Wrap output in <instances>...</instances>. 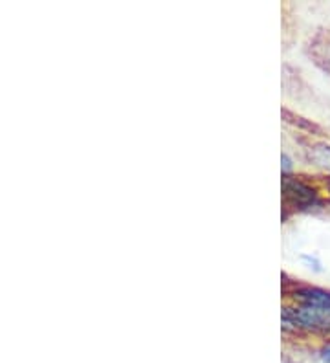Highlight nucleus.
<instances>
[{
	"label": "nucleus",
	"instance_id": "obj_3",
	"mask_svg": "<svg viewBox=\"0 0 330 363\" xmlns=\"http://www.w3.org/2000/svg\"><path fill=\"white\" fill-rule=\"evenodd\" d=\"M307 55L330 79V28L317 31L308 39Z\"/></svg>",
	"mask_w": 330,
	"mask_h": 363
},
{
	"label": "nucleus",
	"instance_id": "obj_1",
	"mask_svg": "<svg viewBox=\"0 0 330 363\" xmlns=\"http://www.w3.org/2000/svg\"><path fill=\"white\" fill-rule=\"evenodd\" d=\"M282 327L295 333H312L330 336V308L290 303L282 308Z\"/></svg>",
	"mask_w": 330,
	"mask_h": 363
},
{
	"label": "nucleus",
	"instance_id": "obj_5",
	"mask_svg": "<svg viewBox=\"0 0 330 363\" xmlns=\"http://www.w3.org/2000/svg\"><path fill=\"white\" fill-rule=\"evenodd\" d=\"M299 261L307 270L314 272V274H323V272H325L321 259L317 257L316 253H301Z\"/></svg>",
	"mask_w": 330,
	"mask_h": 363
},
{
	"label": "nucleus",
	"instance_id": "obj_7",
	"mask_svg": "<svg viewBox=\"0 0 330 363\" xmlns=\"http://www.w3.org/2000/svg\"><path fill=\"white\" fill-rule=\"evenodd\" d=\"M282 174H294V162L288 155H282Z\"/></svg>",
	"mask_w": 330,
	"mask_h": 363
},
{
	"label": "nucleus",
	"instance_id": "obj_8",
	"mask_svg": "<svg viewBox=\"0 0 330 363\" xmlns=\"http://www.w3.org/2000/svg\"><path fill=\"white\" fill-rule=\"evenodd\" d=\"M319 187H321V191L325 193V200L330 204V174H325V177L319 180Z\"/></svg>",
	"mask_w": 330,
	"mask_h": 363
},
{
	"label": "nucleus",
	"instance_id": "obj_4",
	"mask_svg": "<svg viewBox=\"0 0 330 363\" xmlns=\"http://www.w3.org/2000/svg\"><path fill=\"white\" fill-rule=\"evenodd\" d=\"M292 303L310 306H325L330 308V290L319 286H310V284H295L292 290H288Z\"/></svg>",
	"mask_w": 330,
	"mask_h": 363
},
{
	"label": "nucleus",
	"instance_id": "obj_2",
	"mask_svg": "<svg viewBox=\"0 0 330 363\" xmlns=\"http://www.w3.org/2000/svg\"><path fill=\"white\" fill-rule=\"evenodd\" d=\"M321 187L312 186L303 177L295 174H282V202L286 209L294 211H312L321 208Z\"/></svg>",
	"mask_w": 330,
	"mask_h": 363
},
{
	"label": "nucleus",
	"instance_id": "obj_6",
	"mask_svg": "<svg viewBox=\"0 0 330 363\" xmlns=\"http://www.w3.org/2000/svg\"><path fill=\"white\" fill-rule=\"evenodd\" d=\"M317 358L321 363H330V340L329 341H323L321 347L317 349Z\"/></svg>",
	"mask_w": 330,
	"mask_h": 363
}]
</instances>
